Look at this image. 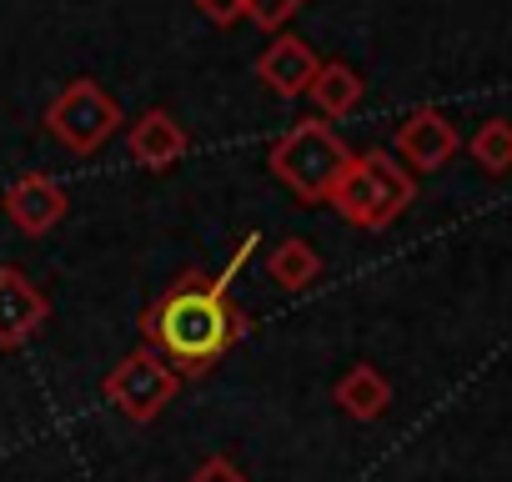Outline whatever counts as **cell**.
<instances>
[{"label":"cell","mask_w":512,"mask_h":482,"mask_svg":"<svg viewBox=\"0 0 512 482\" xmlns=\"http://www.w3.org/2000/svg\"><path fill=\"white\" fill-rule=\"evenodd\" d=\"M307 6V0H246V21H256V26H262V31H282L297 11Z\"/></svg>","instance_id":"cell-15"},{"label":"cell","mask_w":512,"mask_h":482,"mask_svg":"<svg viewBox=\"0 0 512 482\" xmlns=\"http://www.w3.org/2000/svg\"><path fill=\"white\" fill-rule=\"evenodd\" d=\"M46 322H51L46 292L21 267H0V352L26 347Z\"/></svg>","instance_id":"cell-6"},{"label":"cell","mask_w":512,"mask_h":482,"mask_svg":"<svg viewBox=\"0 0 512 482\" xmlns=\"http://www.w3.org/2000/svg\"><path fill=\"white\" fill-rule=\"evenodd\" d=\"M307 96L317 101L322 116H347L362 101V76L352 66H342V61H322V71H317V81H312Z\"/></svg>","instance_id":"cell-13"},{"label":"cell","mask_w":512,"mask_h":482,"mask_svg":"<svg viewBox=\"0 0 512 482\" xmlns=\"http://www.w3.org/2000/svg\"><path fill=\"white\" fill-rule=\"evenodd\" d=\"M196 11L211 26H236V21H246V0H196Z\"/></svg>","instance_id":"cell-16"},{"label":"cell","mask_w":512,"mask_h":482,"mask_svg":"<svg viewBox=\"0 0 512 482\" xmlns=\"http://www.w3.org/2000/svg\"><path fill=\"white\" fill-rule=\"evenodd\" d=\"M267 166H272V176L282 181V186H292L302 201H327L332 191H337V181H342V171L352 166V151L337 141V131L327 126V121H297L277 146H272V156H267Z\"/></svg>","instance_id":"cell-2"},{"label":"cell","mask_w":512,"mask_h":482,"mask_svg":"<svg viewBox=\"0 0 512 482\" xmlns=\"http://www.w3.org/2000/svg\"><path fill=\"white\" fill-rule=\"evenodd\" d=\"M126 146H131V161H136V166L166 171V166H176V161L186 156L191 141H186V131H181V121H176L171 111H146V116L131 126Z\"/></svg>","instance_id":"cell-9"},{"label":"cell","mask_w":512,"mask_h":482,"mask_svg":"<svg viewBox=\"0 0 512 482\" xmlns=\"http://www.w3.org/2000/svg\"><path fill=\"white\" fill-rule=\"evenodd\" d=\"M256 247V236H246L236 257L226 262V272L206 277V272H186L176 277L141 317V337L146 347L176 372V377H201L211 372L231 347L236 337L246 332V317L231 307V277L246 267Z\"/></svg>","instance_id":"cell-1"},{"label":"cell","mask_w":512,"mask_h":482,"mask_svg":"<svg viewBox=\"0 0 512 482\" xmlns=\"http://www.w3.org/2000/svg\"><path fill=\"white\" fill-rule=\"evenodd\" d=\"M0 206H6V216H11L26 236H46L51 226H61L71 196H66V186H61L56 176H46V171H26V176H16V181L6 186Z\"/></svg>","instance_id":"cell-7"},{"label":"cell","mask_w":512,"mask_h":482,"mask_svg":"<svg viewBox=\"0 0 512 482\" xmlns=\"http://www.w3.org/2000/svg\"><path fill=\"white\" fill-rule=\"evenodd\" d=\"M186 482H246V472H241L236 462H226V457H206Z\"/></svg>","instance_id":"cell-17"},{"label":"cell","mask_w":512,"mask_h":482,"mask_svg":"<svg viewBox=\"0 0 512 482\" xmlns=\"http://www.w3.org/2000/svg\"><path fill=\"white\" fill-rule=\"evenodd\" d=\"M267 277L282 287V292H307L317 277H322V257L307 236H282L277 252L267 257Z\"/></svg>","instance_id":"cell-12"},{"label":"cell","mask_w":512,"mask_h":482,"mask_svg":"<svg viewBox=\"0 0 512 482\" xmlns=\"http://www.w3.org/2000/svg\"><path fill=\"white\" fill-rule=\"evenodd\" d=\"M317 71H322V61H317V51L302 36H277L262 56H256V81H262L267 91H277L282 101L307 96Z\"/></svg>","instance_id":"cell-8"},{"label":"cell","mask_w":512,"mask_h":482,"mask_svg":"<svg viewBox=\"0 0 512 482\" xmlns=\"http://www.w3.org/2000/svg\"><path fill=\"white\" fill-rule=\"evenodd\" d=\"M176 392H181V377H176L151 347L126 352V357L106 372V382H101V397H106L126 422H156V417L176 402Z\"/></svg>","instance_id":"cell-5"},{"label":"cell","mask_w":512,"mask_h":482,"mask_svg":"<svg viewBox=\"0 0 512 482\" xmlns=\"http://www.w3.org/2000/svg\"><path fill=\"white\" fill-rule=\"evenodd\" d=\"M397 151H402V161H412L417 171H437V166L457 151V131H452V121L437 116V111H412V116L402 121V131H397Z\"/></svg>","instance_id":"cell-10"},{"label":"cell","mask_w":512,"mask_h":482,"mask_svg":"<svg viewBox=\"0 0 512 482\" xmlns=\"http://www.w3.org/2000/svg\"><path fill=\"white\" fill-rule=\"evenodd\" d=\"M121 126V106L91 81V76H76L51 106H46V131L76 151V156H96Z\"/></svg>","instance_id":"cell-4"},{"label":"cell","mask_w":512,"mask_h":482,"mask_svg":"<svg viewBox=\"0 0 512 482\" xmlns=\"http://www.w3.org/2000/svg\"><path fill=\"white\" fill-rule=\"evenodd\" d=\"M327 201L337 206L342 221H352L362 231H382V226H392L407 211L412 176L387 151H362V156H352V166L342 171V181H337V191Z\"/></svg>","instance_id":"cell-3"},{"label":"cell","mask_w":512,"mask_h":482,"mask_svg":"<svg viewBox=\"0 0 512 482\" xmlns=\"http://www.w3.org/2000/svg\"><path fill=\"white\" fill-rule=\"evenodd\" d=\"M472 156L487 166V171H507L512 166V126L507 121H487L472 141Z\"/></svg>","instance_id":"cell-14"},{"label":"cell","mask_w":512,"mask_h":482,"mask_svg":"<svg viewBox=\"0 0 512 482\" xmlns=\"http://www.w3.org/2000/svg\"><path fill=\"white\" fill-rule=\"evenodd\" d=\"M332 397H337V407H342L347 417H357V422H377V417L387 412V402H392V387H387V377H382L377 367L357 362L347 377H337Z\"/></svg>","instance_id":"cell-11"}]
</instances>
